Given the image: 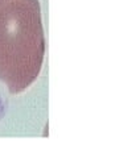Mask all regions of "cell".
I'll return each mask as SVG.
<instances>
[{
	"instance_id": "1",
	"label": "cell",
	"mask_w": 140,
	"mask_h": 158,
	"mask_svg": "<svg viewBox=\"0 0 140 158\" xmlns=\"http://www.w3.org/2000/svg\"><path fill=\"white\" fill-rule=\"evenodd\" d=\"M45 34L38 0H0V81L15 95L40 75Z\"/></svg>"
}]
</instances>
